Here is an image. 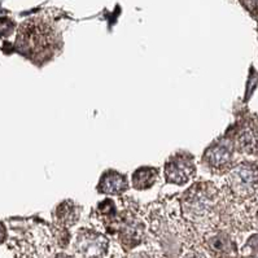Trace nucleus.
<instances>
[{
  "instance_id": "nucleus-1",
  "label": "nucleus",
  "mask_w": 258,
  "mask_h": 258,
  "mask_svg": "<svg viewBox=\"0 0 258 258\" xmlns=\"http://www.w3.org/2000/svg\"><path fill=\"white\" fill-rule=\"evenodd\" d=\"M225 201V194L213 183H195L182 196V217L200 235L221 226Z\"/></svg>"
},
{
  "instance_id": "nucleus-2",
  "label": "nucleus",
  "mask_w": 258,
  "mask_h": 258,
  "mask_svg": "<svg viewBox=\"0 0 258 258\" xmlns=\"http://www.w3.org/2000/svg\"><path fill=\"white\" fill-rule=\"evenodd\" d=\"M227 198L235 204H249L258 199V166L249 162L232 166L227 175Z\"/></svg>"
},
{
  "instance_id": "nucleus-3",
  "label": "nucleus",
  "mask_w": 258,
  "mask_h": 258,
  "mask_svg": "<svg viewBox=\"0 0 258 258\" xmlns=\"http://www.w3.org/2000/svg\"><path fill=\"white\" fill-rule=\"evenodd\" d=\"M55 34L46 21L30 20L21 25L16 46L29 56H37L52 48Z\"/></svg>"
},
{
  "instance_id": "nucleus-4",
  "label": "nucleus",
  "mask_w": 258,
  "mask_h": 258,
  "mask_svg": "<svg viewBox=\"0 0 258 258\" xmlns=\"http://www.w3.org/2000/svg\"><path fill=\"white\" fill-rule=\"evenodd\" d=\"M115 235L118 237L119 245L124 250L130 252L133 249L142 245V243L147 237V225L144 223L142 217L135 213V210L127 208L119 213Z\"/></svg>"
},
{
  "instance_id": "nucleus-5",
  "label": "nucleus",
  "mask_w": 258,
  "mask_h": 258,
  "mask_svg": "<svg viewBox=\"0 0 258 258\" xmlns=\"http://www.w3.org/2000/svg\"><path fill=\"white\" fill-rule=\"evenodd\" d=\"M110 241L104 234L92 228H81L73 240L74 258H106Z\"/></svg>"
},
{
  "instance_id": "nucleus-6",
  "label": "nucleus",
  "mask_w": 258,
  "mask_h": 258,
  "mask_svg": "<svg viewBox=\"0 0 258 258\" xmlns=\"http://www.w3.org/2000/svg\"><path fill=\"white\" fill-rule=\"evenodd\" d=\"M196 173L195 160L187 152L171 156L165 165V180L170 184L184 185L194 179Z\"/></svg>"
},
{
  "instance_id": "nucleus-7",
  "label": "nucleus",
  "mask_w": 258,
  "mask_h": 258,
  "mask_svg": "<svg viewBox=\"0 0 258 258\" xmlns=\"http://www.w3.org/2000/svg\"><path fill=\"white\" fill-rule=\"evenodd\" d=\"M235 146L231 140H218L208 148L204 156V161L208 166L217 174H223L232 167V158H234Z\"/></svg>"
},
{
  "instance_id": "nucleus-8",
  "label": "nucleus",
  "mask_w": 258,
  "mask_h": 258,
  "mask_svg": "<svg viewBox=\"0 0 258 258\" xmlns=\"http://www.w3.org/2000/svg\"><path fill=\"white\" fill-rule=\"evenodd\" d=\"M128 189L127 178L118 171L108 170L101 175L97 185V191L103 195L119 196Z\"/></svg>"
},
{
  "instance_id": "nucleus-9",
  "label": "nucleus",
  "mask_w": 258,
  "mask_h": 258,
  "mask_svg": "<svg viewBox=\"0 0 258 258\" xmlns=\"http://www.w3.org/2000/svg\"><path fill=\"white\" fill-rule=\"evenodd\" d=\"M55 225L58 228L73 227L81 217V208L73 201H64L61 203L55 210Z\"/></svg>"
},
{
  "instance_id": "nucleus-10",
  "label": "nucleus",
  "mask_w": 258,
  "mask_h": 258,
  "mask_svg": "<svg viewBox=\"0 0 258 258\" xmlns=\"http://www.w3.org/2000/svg\"><path fill=\"white\" fill-rule=\"evenodd\" d=\"M157 179H158L157 169H155V167L144 166L138 169V170L133 174L131 183H133V187H134L135 189L144 191V189H148L151 188V187H153Z\"/></svg>"
},
{
  "instance_id": "nucleus-11",
  "label": "nucleus",
  "mask_w": 258,
  "mask_h": 258,
  "mask_svg": "<svg viewBox=\"0 0 258 258\" xmlns=\"http://www.w3.org/2000/svg\"><path fill=\"white\" fill-rule=\"evenodd\" d=\"M179 258H208V257L198 245H192V246H188V248H185L182 252V254H180Z\"/></svg>"
},
{
  "instance_id": "nucleus-12",
  "label": "nucleus",
  "mask_w": 258,
  "mask_h": 258,
  "mask_svg": "<svg viewBox=\"0 0 258 258\" xmlns=\"http://www.w3.org/2000/svg\"><path fill=\"white\" fill-rule=\"evenodd\" d=\"M4 236H6V230H4L3 226L0 225V241H3Z\"/></svg>"
},
{
  "instance_id": "nucleus-13",
  "label": "nucleus",
  "mask_w": 258,
  "mask_h": 258,
  "mask_svg": "<svg viewBox=\"0 0 258 258\" xmlns=\"http://www.w3.org/2000/svg\"><path fill=\"white\" fill-rule=\"evenodd\" d=\"M53 258H74V257H73V255L65 254V253H58V254H56Z\"/></svg>"
},
{
  "instance_id": "nucleus-14",
  "label": "nucleus",
  "mask_w": 258,
  "mask_h": 258,
  "mask_svg": "<svg viewBox=\"0 0 258 258\" xmlns=\"http://www.w3.org/2000/svg\"><path fill=\"white\" fill-rule=\"evenodd\" d=\"M255 149H258V135H257V140H255V147H254Z\"/></svg>"
}]
</instances>
